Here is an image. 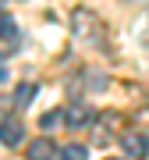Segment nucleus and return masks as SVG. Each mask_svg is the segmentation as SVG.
Instances as JSON below:
<instances>
[{
	"label": "nucleus",
	"mask_w": 149,
	"mask_h": 160,
	"mask_svg": "<svg viewBox=\"0 0 149 160\" xmlns=\"http://www.w3.org/2000/svg\"><path fill=\"white\" fill-rule=\"evenodd\" d=\"M0 43L18 46V25H14V18H11V14H0Z\"/></svg>",
	"instance_id": "20e7f679"
},
{
	"label": "nucleus",
	"mask_w": 149,
	"mask_h": 160,
	"mask_svg": "<svg viewBox=\"0 0 149 160\" xmlns=\"http://www.w3.org/2000/svg\"><path fill=\"white\" fill-rule=\"evenodd\" d=\"M57 153H53V142L50 139H36V142L29 146V160H53Z\"/></svg>",
	"instance_id": "39448f33"
},
{
	"label": "nucleus",
	"mask_w": 149,
	"mask_h": 160,
	"mask_svg": "<svg viewBox=\"0 0 149 160\" xmlns=\"http://www.w3.org/2000/svg\"><path fill=\"white\" fill-rule=\"evenodd\" d=\"M121 146H124V153L132 160H146L149 157V139L142 135V132H135V128L121 132Z\"/></svg>",
	"instance_id": "f257e3e1"
},
{
	"label": "nucleus",
	"mask_w": 149,
	"mask_h": 160,
	"mask_svg": "<svg viewBox=\"0 0 149 160\" xmlns=\"http://www.w3.org/2000/svg\"><path fill=\"white\" fill-rule=\"evenodd\" d=\"M89 107H82V103H71L68 107V114H64V121H68V128H85L89 125Z\"/></svg>",
	"instance_id": "7ed1b4c3"
},
{
	"label": "nucleus",
	"mask_w": 149,
	"mask_h": 160,
	"mask_svg": "<svg viewBox=\"0 0 149 160\" xmlns=\"http://www.w3.org/2000/svg\"><path fill=\"white\" fill-rule=\"evenodd\" d=\"M114 160H117V157H114Z\"/></svg>",
	"instance_id": "1a4fd4ad"
},
{
	"label": "nucleus",
	"mask_w": 149,
	"mask_h": 160,
	"mask_svg": "<svg viewBox=\"0 0 149 160\" xmlns=\"http://www.w3.org/2000/svg\"><path fill=\"white\" fill-rule=\"evenodd\" d=\"M22 139H25V128H22V121L7 118L4 125H0V142H4V146H18Z\"/></svg>",
	"instance_id": "f03ea898"
},
{
	"label": "nucleus",
	"mask_w": 149,
	"mask_h": 160,
	"mask_svg": "<svg viewBox=\"0 0 149 160\" xmlns=\"http://www.w3.org/2000/svg\"><path fill=\"white\" fill-rule=\"evenodd\" d=\"M57 160H89V149L82 142H68V146L57 149Z\"/></svg>",
	"instance_id": "423d86ee"
},
{
	"label": "nucleus",
	"mask_w": 149,
	"mask_h": 160,
	"mask_svg": "<svg viewBox=\"0 0 149 160\" xmlns=\"http://www.w3.org/2000/svg\"><path fill=\"white\" fill-rule=\"evenodd\" d=\"M32 96H36V86H32V82H22L18 92H14V103H18V107H25V103H32Z\"/></svg>",
	"instance_id": "0eeeda50"
},
{
	"label": "nucleus",
	"mask_w": 149,
	"mask_h": 160,
	"mask_svg": "<svg viewBox=\"0 0 149 160\" xmlns=\"http://www.w3.org/2000/svg\"><path fill=\"white\" fill-rule=\"evenodd\" d=\"M57 121H60V114H57V110H50V114H43V118H39V125H43V128H53Z\"/></svg>",
	"instance_id": "6e6552de"
}]
</instances>
